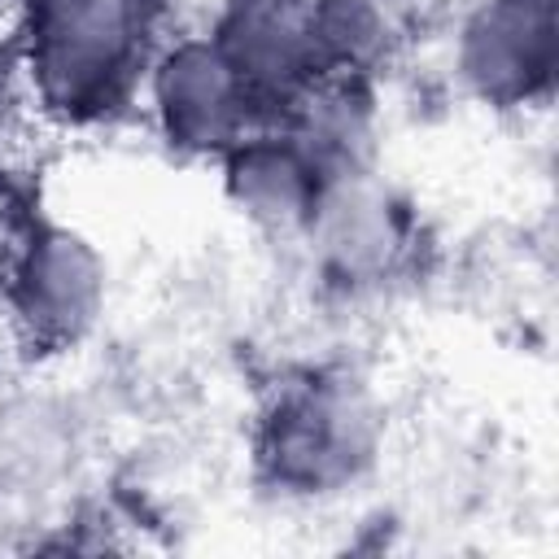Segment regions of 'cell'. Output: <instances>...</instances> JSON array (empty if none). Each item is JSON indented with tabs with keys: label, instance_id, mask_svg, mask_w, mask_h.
<instances>
[{
	"label": "cell",
	"instance_id": "obj_1",
	"mask_svg": "<svg viewBox=\"0 0 559 559\" xmlns=\"http://www.w3.org/2000/svg\"><path fill=\"white\" fill-rule=\"evenodd\" d=\"M162 0H26L35 22V74L66 118L105 114L144 66Z\"/></svg>",
	"mask_w": 559,
	"mask_h": 559
}]
</instances>
